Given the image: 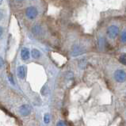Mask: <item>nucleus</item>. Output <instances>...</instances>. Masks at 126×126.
<instances>
[{
    "label": "nucleus",
    "instance_id": "f03ea898",
    "mask_svg": "<svg viewBox=\"0 0 126 126\" xmlns=\"http://www.w3.org/2000/svg\"><path fill=\"white\" fill-rule=\"evenodd\" d=\"M107 33L110 38L113 39L117 37V36L118 35V33H119V29H118V27L116 26H111L108 28Z\"/></svg>",
    "mask_w": 126,
    "mask_h": 126
},
{
    "label": "nucleus",
    "instance_id": "ddd939ff",
    "mask_svg": "<svg viewBox=\"0 0 126 126\" xmlns=\"http://www.w3.org/2000/svg\"><path fill=\"white\" fill-rule=\"evenodd\" d=\"M2 17H3V12L2 10H0V21L2 19Z\"/></svg>",
    "mask_w": 126,
    "mask_h": 126
},
{
    "label": "nucleus",
    "instance_id": "7ed1b4c3",
    "mask_svg": "<svg viewBox=\"0 0 126 126\" xmlns=\"http://www.w3.org/2000/svg\"><path fill=\"white\" fill-rule=\"evenodd\" d=\"M114 78L117 82H123L125 80V72L123 70H117L114 73Z\"/></svg>",
    "mask_w": 126,
    "mask_h": 126
},
{
    "label": "nucleus",
    "instance_id": "20e7f679",
    "mask_svg": "<svg viewBox=\"0 0 126 126\" xmlns=\"http://www.w3.org/2000/svg\"><path fill=\"white\" fill-rule=\"evenodd\" d=\"M30 111H31V108L30 106H28V105H23L20 108V113L21 115H23V116L28 115L30 113Z\"/></svg>",
    "mask_w": 126,
    "mask_h": 126
},
{
    "label": "nucleus",
    "instance_id": "dca6fc26",
    "mask_svg": "<svg viewBox=\"0 0 126 126\" xmlns=\"http://www.w3.org/2000/svg\"><path fill=\"white\" fill-rule=\"evenodd\" d=\"M16 1H17V2H21L22 0H16Z\"/></svg>",
    "mask_w": 126,
    "mask_h": 126
},
{
    "label": "nucleus",
    "instance_id": "423d86ee",
    "mask_svg": "<svg viewBox=\"0 0 126 126\" xmlns=\"http://www.w3.org/2000/svg\"><path fill=\"white\" fill-rule=\"evenodd\" d=\"M21 56L22 60H27L30 58V51L27 48H23L22 50H21Z\"/></svg>",
    "mask_w": 126,
    "mask_h": 126
},
{
    "label": "nucleus",
    "instance_id": "f8f14e48",
    "mask_svg": "<svg viewBox=\"0 0 126 126\" xmlns=\"http://www.w3.org/2000/svg\"><path fill=\"white\" fill-rule=\"evenodd\" d=\"M45 121L46 122V123H48V122L49 121V117H48V115H45Z\"/></svg>",
    "mask_w": 126,
    "mask_h": 126
},
{
    "label": "nucleus",
    "instance_id": "0eeeda50",
    "mask_svg": "<svg viewBox=\"0 0 126 126\" xmlns=\"http://www.w3.org/2000/svg\"><path fill=\"white\" fill-rule=\"evenodd\" d=\"M31 54H32V57L34 59H38L39 57L41 56V52H39L37 49H33Z\"/></svg>",
    "mask_w": 126,
    "mask_h": 126
},
{
    "label": "nucleus",
    "instance_id": "f3484780",
    "mask_svg": "<svg viewBox=\"0 0 126 126\" xmlns=\"http://www.w3.org/2000/svg\"><path fill=\"white\" fill-rule=\"evenodd\" d=\"M2 2V0H0V5H1V3Z\"/></svg>",
    "mask_w": 126,
    "mask_h": 126
},
{
    "label": "nucleus",
    "instance_id": "1a4fd4ad",
    "mask_svg": "<svg viewBox=\"0 0 126 126\" xmlns=\"http://www.w3.org/2000/svg\"><path fill=\"white\" fill-rule=\"evenodd\" d=\"M120 61H121V63H122L124 65H125V64H126V56H125V54H123V55L121 56Z\"/></svg>",
    "mask_w": 126,
    "mask_h": 126
},
{
    "label": "nucleus",
    "instance_id": "39448f33",
    "mask_svg": "<svg viewBox=\"0 0 126 126\" xmlns=\"http://www.w3.org/2000/svg\"><path fill=\"white\" fill-rule=\"evenodd\" d=\"M17 75L19 79H24L25 75H26V71L23 66H19L17 69Z\"/></svg>",
    "mask_w": 126,
    "mask_h": 126
},
{
    "label": "nucleus",
    "instance_id": "2eb2a0df",
    "mask_svg": "<svg viewBox=\"0 0 126 126\" xmlns=\"http://www.w3.org/2000/svg\"><path fill=\"white\" fill-rule=\"evenodd\" d=\"M2 28L0 26V37L2 36Z\"/></svg>",
    "mask_w": 126,
    "mask_h": 126
},
{
    "label": "nucleus",
    "instance_id": "4468645a",
    "mask_svg": "<svg viewBox=\"0 0 126 126\" xmlns=\"http://www.w3.org/2000/svg\"><path fill=\"white\" fill-rule=\"evenodd\" d=\"M2 65H3V60H2V58L0 57V67H2Z\"/></svg>",
    "mask_w": 126,
    "mask_h": 126
},
{
    "label": "nucleus",
    "instance_id": "f257e3e1",
    "mask_svg": "<svg viewBox=\"0 0 126 126\" xmlns=\"http://www.w3.org/2000/svg\"><path fill=\"white\" fill-rule=\"evenodd\" d=\"M26 17L30 19H34L37 16L38 12H37V10L33 6H30L28 7L26 10Z\"/></svg>",
    "mask_w": 126,
    "mask_h": 126
},
{
    "label": "nucleus",
    "instance_id": "9b49d317",
    "mask_svg": "<svg viewBox=\"0 0 126 126\" xmlns=\"http://www.w3.org/2000/svg\"><path fill=\"white\" fill-rule=\"evenodd\" d=\"M57 126H67L66 124L64 123L63 121H59L58 123H57Z\"/></svg>",
    "mask_w": 126,
    "mask_h": 126
},
{
    "label": "nucleus",
    "instance_id": "6e6552de",
    "mask_svg": "<svg viewBox=\"0 0 126 126\" xmlns=\"http://www.w3.org/2000/svg\"><path fill=\"white\" fill-rule=\"evenodd\" d=\"M33 31L36 35H41L42 33V29L41 26H34L33 29Z\"/></svg>",
    "mask_w": 126,
    "mask_h": 126
},
{
    "label": "nucleus",
    "instance_id": "9d476101",
    "mask_svg": "<svg viewBox=\"0 0 126 126\" xmlns=\"http://www.w3.org/2000/svg\"><path fill=\"white\" fill-rule=\"evenodd\" d=\"M121 40L124 43L126 42V33H125V31L123 32V34H122V36H121Z\"/></svg>",
    "mask_w": 126,
    "mask_h": 126
}]
</instances>
